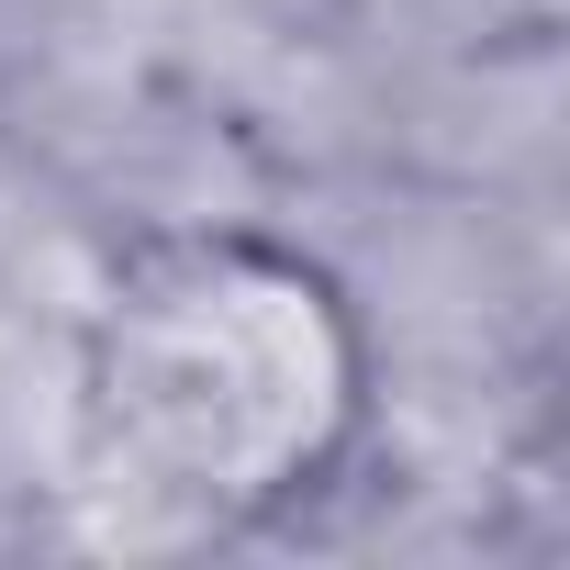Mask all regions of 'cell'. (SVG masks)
Instances as JSON below:
<instances>
[{
  "instance_id": "cell-1",
  "label": "cell",
  "mask_w": 570,
  "mask_h": 570,
  "mask_svg": "<svg viewBox=\"0 0 570 570\" xmlns=\"http://www.w3.org/2000/svg\"><path fill=\"white\" fill-rule=\"evenodd\" d=\"M347 403V336L325 279L257 246H190L146 268L101 336V414L190 492L292 481Z\"/></svg>"
}]
</instances>
